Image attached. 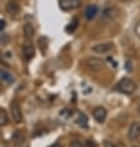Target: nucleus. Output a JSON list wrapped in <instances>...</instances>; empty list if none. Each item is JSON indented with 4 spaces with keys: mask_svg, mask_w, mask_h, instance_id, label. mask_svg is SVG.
Here are the masks:
<instances>
[{
    "mask_svg": "<svg viewBox=\"0 0 140 147\" xmlns=\"http://www.w3.org/2000/svg\"><path fill=\"white\" fill-rule=\"evenodd\" d=\"M10 112H11L13 120L15 121L16 123H20L23 121V112H21L20 105L17 104V101H13L10 104Z\"/></svg>",
    "mask_w": 140,
    "mask_h": 147,
    "instance_id": "f03ea898",
    "label": "nucleus"
},
{
    "mask_svg": "<svg viewBox=\"0 0 140 147\" xmlns=\"http://www.w3.org/2000/svg\"><path fill=\"white\" fill-rule=\"evenodd\" d=\"M60 113H61V117H62V119H69V117L72 116V111H71V110H68V109L62 110Z\"/></svg>",
    "mask_w": 140,
    "mask_h": 147,
    "instance_id": "dca6fc26",
    "label": "nucleus"
},
{
    "mask_svg": "<svg viewBox=\"0 0 140 147\" xmlns=\"http://www.w3.org/2000/svg\"><path fill=\"white\" fill-rule=\"evenodd\" d=\"M77 23H78V21H77V19H73V21H71V23H69V25H68V26L66 28V31H67V32L75 31V29L77 28Z\"/></svg>",
    "mask_w": 140,
    "mask_h": 147,
    "instance_id": "2eb2a0df",
    "label": "nucleus"
},
{
    "mask_svg": "<svg viewBox=\"0 0 140 147\" xmlns=\"http://www.w3.org/2000/svg\"><path fill=\"white\" fill-rule=\"evenodd\" d=\"M104 147H118L115 143H112V142H109V141H105L104 142Z\"/></svg>",
    "mask_w": 140,
    "mask_h": 147,
    "instance_id": "6ab92c4d",
    "label": "nucleus"
},
{
    "mask_svg": "<svg viewBox=\"0 0 140 147\" xmlns=\"http://www.w3.org/2000/svg\"><path fill=\"white\" fill-rule=\"evenodd\" d=\"M86 147H97V145H95V142L94 141H87V143H86Z\"/></svg>",
    "mask_w": 140,
    "mask_h": 147,
    "instance_id": "a211bd4d",
    "label": "nucleus"
},
{
    "mask_svg": "<svg viewBox=\"0 0 140 147\" xmlns=\"http://www.w3.org/2000/svg\"><path fill=\"white\" fill-rule=\"evenodd\" d=\"M93 117L98 123H103L107 119V110L102 106H98L93 110Z\"/></svg>",
    "mask_w": 140,
    "mask_h": 147,
    "instance_id": "0eeeda50",
    "label": "nucleus"
},
{
    "mask_svg": "<svg viewBox=\"0 0 140 147\" xmlns=\"http://www.w3.org/2000/svg\"><path fill=\"white\" fill-rule=\"evenodd\" d=\"M24 56L26 60H30V59L34 57V55H35V49H34V46L31 45V44H26V45H24Z\"/></svg>",
    "mask_w": 140,
    "mask_h": 147,
    "instance_id": "1a4fd4ad",
    "label": "nucleus"
},
{
    "mask_svg": "<svg viewBox=\"0 0 140 147\" xmlns=\"http://www.w3.org/2000/svg\"><path fill=\"white\" fill-rule=\"evenodd\" d=\"M97 13H98V6L97 5H89V6H87L86 11H84V15H86V18L88 20H92L95 15H97Z\"/></svg>",
    "mask_w": 140,
    "mask_h": 147,
    "instance_id": "6e6552de",
    "label": "nucleus"
},
{
    "mask_svg": "<svg viewBox=\"0 0 140 147\" xmlns=\"http://www.w3.org/2000/svg\"><path fill=\"white\" fill-rule=\"evenodd\" d=\"M24 34H25V39H26V40H31L32 38H34L35 29L32 28L31 24H26L24 26Z\"/></svg>",
    "mask_w": 140,
    "mask_h": 147,
    "instance_id": "9d476101",
    "label": "nucleus"
},
{
    "mask_svg": "<svg viewBox=\"0 0 140 147\" xmlns=\"http://www.w3.org/2000/svg\"><path fill=\"white\" fill-rule=\"evenodd\" d=\"M117 90L120 91L123 94H127V95H131L134 91L136 90V85L135 82L133 81L131 79H128V78H124L121 79L117 85Z\"/></svg>",
    "mask_w": 140,
    "mask_h": 147,
    "instance_id": "f257e3e1",
    "label": "nucleus"
},
{
    "mask_svg": "<svg viewBox=\"0 0 140 147\" xmlns=\"http://www.w3.org/2000/svg\"><path fill=\"white\" fill-rule=\"evenodd\" d=\"M0 79H1V81H4L6 84H10L14 81L13 75L8 71H5V70H0Z\"/></svg>",
    "mask_w": 140,
    "mask_h": 147,
    "instance_id": "9b49d317",
    "label": "nucleus"
},
{
    "mask_svg": "<svg viewBox=\"0 0 140 147\" xmlns=\"http://www.w3.org/2000/svg\"><path fill=\"white\" fill-rule=\"evenodd\" d=\"M139 26H140V23H139Z\"/></svg>",
    "mask_w": 140,
    "mask_h": 147,
    "instance_id": "5701e85b",
    "label": "nucleus"
},
{
    "mask_svg": "<svg viewBox=\"0 0 140 147\" xmlns=\"http://www.w3.org/2000/svg\"><path fill=\"white\" fill-rule=\"evenodd\" d=\"M69 147H86V143L81 142V141H72L71 143H69Z\"/></svg>",
    "mask_w": 140,
    "mask_h": 147,
    "instance_id": "f3484780",
    "label": "nucleus"
},
{
    "mask_svg": "<svg viewBox=\"0 0 140 147\" xmlns=\"http://www.w3.org/2000/svg\"><path fill=\"white\" fill-rule=\"evenodd\" d=\"M140 137V122L136 121V122L131 123V126L129 127L128 130V138L130 141H136Z\"/></svg>",
    "mask_w": 140,
    "mask_h": 147,
    "instance_id": "20e7f679",
    "label": "nucleus"
},
{
    "mask_svg": "<svg viewBox=\"0 0 140 147\" xmlns=\"http://www.w3.org/2000/svg\"><path fill=\"white\" fill-rule=\"evenodd\" d=\"M113 49V44L110 42H101V44H95L94 46H92V51L97 54H107Z\"/></svg>",
    "mask_w": 140,
    "mask_h": 147,
    "instance_id": "423d86ee",
    "label": "nucleus"
},
{
    "mask_svg": "<svg viewBox=\"0 0 140 147\" xmlns=\"http://www.w3.org/2000/svg\"><path fill=\"white\" fill-rule=\"evenodd\" d=\"M77 123L79 125V126H82V127H87L88 126V120H87V116L84 115V113H79V116H78V120H77Z\"/></svg>",
    "mask_w": 140,
    "mask_h": 147,
    "instance_id": "4468645a",
    "label": "nucleus"
},
{
    "mask_svg": "<svg viewBox=\"0 0 140 147\" xmlns=\"http://www.w3.org/2000/svg\"><path fill=\"white\" fill-rule=\"evenodd\" d=\"M124 1H127V0H124Z\"/></svg>",
    "mask_w": 140,
    "mask_h": 147,
    "instance_id": "b1692460",
    "label": "nucleus"
},
{
    "mask_svg": "<svg viewBox=\"0 0 140 147\" xmlns=\"http://www.w3.org/2000/svg\"><path fill=\"white\" fill-rule=\"evenodd\" d=\"M138 112H139V113H140V105H139V106H138Z\"/></svg>",
    "mask_w": 140,
    "mask_h": 147,
    "instance_id": "4be33fe9",
    "label": "nucleus"
},
{
    "mask_svg": "<svg viewBox=\"0 0 140 147\" xmlns=\"http://www.w3.org/2000/svg\"><path fill=\"white\" fill-rule=\"evenodd\" d=\"M60 8L65 11H69V10H75L81 5V0H58Z\"/></svg>",
    "mask_w": 140,
    "mask_h": 147,
    "instance_id": "7ed1b4c3",
    "label": "nucleus"
},
{
    "mask_svg": "<svg viewBox=\"0 0 140 147\" xmlns=\"http://www.w3.org/2000/svg\"><path fill=\"white\" fill-rule=\"evenodd\" d=\"M50 147H62L60 143H55V145H52V146H50Z\"/></svg>",
    "mask_w": 140,
    "mask_h": 147,
    "instance_id": "412c9836",
    "label": "nucleus"
},
{
    "mask_svg": "<svg viewBox=\"0 0 140 147\" xmlns=\"http://www.w3.org/2000/svg\"><path fill=\"white\" fill-rule=\"evenodd\" d=\"M6 10H8L9 14H11V15H15V14L19 13L20 8H19V5H17L15 1H10L9 4H8V6H6Z\"/></svg>",
    "mask_w": 140,
    "mask_h": 147,
    "instance_id": "f8f14e48",
    "label": "nucleus"
},
{
    "mask_svg": "<svg viewBox=\"0 0 140 147\" xmlns=\"http://www.w3.org/2000/svg\"><path fill=\"white\" fill-rule=\"evenodd\" d=\"M8 122H9L8 113H6V111H5L4 109H0V127L5 126Z\"/></svg>",
    "mask_w": 140,
    "mask_h": 147,
    "instance_id": "ddd939ff",
    "label": "nucleus"
},
{
    "mask_svg": "<svg viewBox=\"0 0 140 147\" xmlns=\"http://www.w3.org/2000/svg\"><path fill=\"white\" fill-rule=\"evenodd\" d=\"M4 28H5V21L4 20H0V31H1Z\"/></svg>",
    "mask_w": 140,
    "mask_h": 147,
    "instance_id": "aec40b11",
    "label": "nucleus"
},
{
    "mask_svg": "<svg viewBox=\"0 0 140 147\" xmlns=\"http://www.w3.org/2000/svg\"><path fill=\"white\" fill-rule=\"evenodd\" d=\"M86 62H87V66L92 71H99V70H102L103 66H104V62L98 57H89Z\"/></svg>",
    "mask_w": 140,
    "mask_h": 147,
    "instance_id": "39448f33",
    "label": "nucleus"
}]
</instances>
